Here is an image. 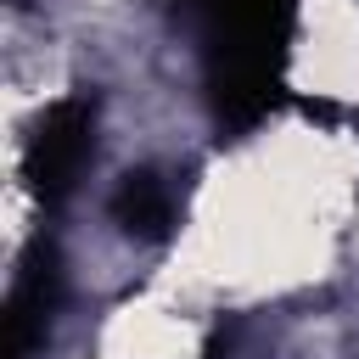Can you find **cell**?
I'll return each mask as SVG.
<instances>
[{"mask_svg":"<svg viewBox=\"0 0 359 359\" xmlns=\"http://www.w3.org/2000/svg\"><path fill=\"white\" fill-rule=\"evenodd\" d=\"M90 151H95V107L84 95H67V101L45 107L39 129L28 135V180H34V191L45 202L73 191V180L90 163Z\"/></svg>","mask_w":359,"mask_h":359,"instance_id":"cell-1","label":"cell"},{"mask_svg":"<svg viewBox=\"0 0 359 359\" xmlns=\"http://www.w3.org/2000/svg\"><path fill=\"white\" fill-rule=\"evenodd\" d=\"M112 224H123L140 241L168 236V224H174V185L163 174H151V168L123 174L118 191H112Z\"/></svg>","mask_w":359,"mask_h":359,"instance_id":"cell-2","label":"cell"}]
</instances>
